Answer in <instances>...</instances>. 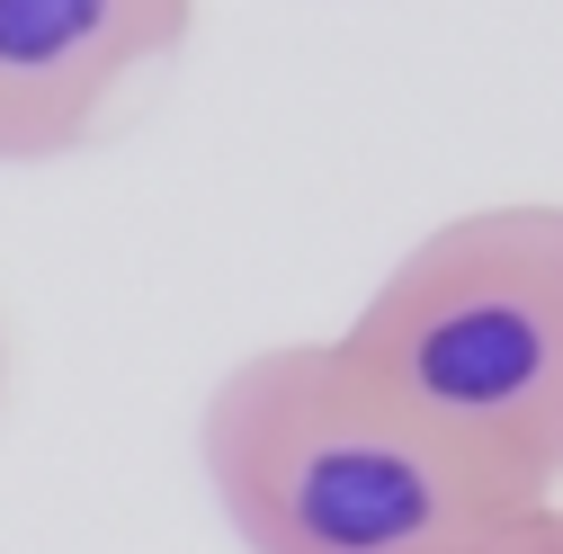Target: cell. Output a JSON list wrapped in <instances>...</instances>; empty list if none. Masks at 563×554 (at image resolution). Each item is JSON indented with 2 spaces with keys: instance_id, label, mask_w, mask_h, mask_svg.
I'll list each match as a JSON object with an SVG mask.
<instances>
[{
  "instance_id": "6da1fadb",
  "label": "cell",
  "mask_w": 563,
  "mask_h": 554,
  "mask_svg": "<svg viewBox=\"0 0 563 554\" xmlns=\"http://www.w3.org/2000/svg\"><path fill=\"white\" fill-rule=\"evenodd\" d=\"M197 465L251 554H492L537 510L385 402L331 340L251 350L197 411Z\"/></svg>"
},
{
  "instance_id": "7a4b0ae2",
  "label": "cell",
  "mask_w": 563,
  "mask_h": 554,
  "mask_svg": "<svg viewBox=\"0 0 563 554\" xmlns=\"http://www.w3.org/2000/svg\"><path fill=\"white\" fill-rule=\"evenodd\" d=\"M331 350L510 501L563 492V206L510 197L430 224Z\"/></svg>"
},
{
  "instance_id": "3957f363",
  "label": "cell",
  "mask_w": 563,
  "mask_h": 554,
  "mask_svg": "<svg viewBox=\"0 0 563 554\" xmlns=\"http://www.w3.org/2000/svg\"><path fill=\"white\" fill-rule=\"evenodd\" d=\"M197 0H0V170L81 153L108 99L179 54Z\"/></svg>"
},
{
  "instance_id": "277c9868",
  "label": "cell",
  "mask_w": 563,
  "mask_h": 554,
  "mask_svg": "<svg viewBox=\"0 0 563 554\" xmlns=\"http://www.w3.org/2000/svg\"><path fill=\"white\" fill-rule=\"evenodd\" d=\"M492 554H563V492H554V501H537L528 519H510V536L492 545Z\"/></svg>"
},
{
  "instance_id": "5b68a950",
  "label": "cell",
  "mask_w": 563,
  "mask_h": 554,
  "mask_svg": "<svg viewBox=\"0 0 563 554\" xmlns=\"http://www.w3.org/2000/svg\"><path fill=\"white\" fill-rule=\"evenodd\" d=\"M0 402H10V322H0Z\"/></svg>"
}]
</instances>
